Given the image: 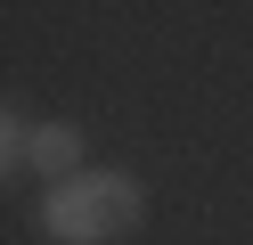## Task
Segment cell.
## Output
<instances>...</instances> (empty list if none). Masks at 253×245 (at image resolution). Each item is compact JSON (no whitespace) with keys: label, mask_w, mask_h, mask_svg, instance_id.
<instances>
[{"label":"cell","mask_w":253,"mask_h":245,"mask_svg":"<svg viewBox=\"0 0 253 245\" xmlns=\"http://www.w3.org/2000/svg\"><path fill=\"white\" fill-rule=\"evenodd\" d=\"M41 237L49 245H115L147 221V196H139L131 172H74L66 188L41 196Z\"/></svg>","instance_id":"obj_1"},{"label":"cell","mask_w":253,"mask_h":245,"mask_svg":"<svg viewBox=\"0 0 253 245\" xmlns=\"http://www.w3.org/2000/svg\"><path fill=\"white\" fill-rule=\"evenodd\" d=\"M8 172H41V180H57V188H66V180L82 172V131H74V123H41V131H25L17 114H8Z\"/></svg>","instance_id":"obj_2"}]
</instances>
